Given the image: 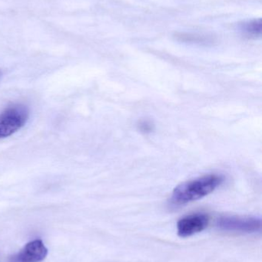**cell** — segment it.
<instances>
[{
	"label": "cell",
	"instance_id": "6da1fadb",
	"mask_svg": "<svg viewBox=\"0 0 262 262\" xmlns=\"http://www.w3.org/2000/svg\"><path fill=\"white\" fill-rule=\"evenodd\" d=\"M223 182V176L217 174H209L188 180L174 189L171 196V203L174 206H183L201 200L213 192Z\"/></svg>",
	"mask_w": 262,
	"mask_h": 262
},
{
	"label": "cell",
	"instance_id": "52a82bcc",
	"mask_svg": "<svg viewBox=\"0 0 262 262\" xmlns=\"http://www.w3.org/2000/svg\"><path fill=\"white\" fill-rule=\"evenodd\" d=\"M181 37L183 39L189 40V41H198V42L206 41L204 37L197 36V35H182Z\"/></svg>",
	"mask_w": 262,
	"mask_h": 262
},
{
	"label": "cell",
	"instance_id": "5b68a950",
	"mask_svg": "<svg viewBox=\"0 0 262 262\" xmlns=\"http://www.w3.org/2000/svg\"><path fill=\"white\" fill-rule=\"evenodd\" d=\"M48 249L41 240L29 242L12 258L11 262H41L47 256Z\"/></svg>",
	"mask_w": 262,
	"mask_h": 262
},
{
	"label": "cell",
	"instance_id": "277c9868",
	"mask_svg": "<svg viewBox=\"0 0 262 262\" xmlns=\"http://www.w3.org/2000/svg\"><path fill=\"white\" fill-rule=\"evenodd\" d=\"M209 219L205 214L196 213L187 215L177 224L178 235L182 238L192 236L203 232L209 226Z\"/></svg>",
	"mask_w": 262,
	"mask_h": 262
},
{
	"label": "cell",
	"instance_id": "7a4b0ae2",
	"mask_svg": "<svg viewBox=\"0 0 262 262\" xmlns=\"http://www.w3.org/2000/svg\"><path fill=\"white\" fill-rule=\"evenodd\" d=\"M29 112L23 104H13L0 114V139L6 138L24 127Z\"/></svg>",
	"mask_w": 262,
	"mask_h": 262
},
{
	"label": "cell",
	"instance_id": "8992f818",
	"mask_svg": "<svg viewBox=\"0 0 262 262\" xmlns=\"http://www.w3.org/2000/svg\"><path fill=\"white\" fill-rule=\"evenodd\" d=\"M241 32L249 37L258 38L261 37L262 31L261 18H255L245 21L240 26Z\"/></svg>",
	"mask_w": 262,
	"mask_h": 262
},
{
	"label": "cell",
	"instance_id": "3957f363",
	"mask_svg": "<svg viewBox=\"0 0 262 262\" xmlns=\"http://www.w3.org/2000/svg\"><path fill=\"white\" fill-rule=\"evenodd\" d=\"M217 226L226 232L255 233L261 229V220L252 216H223L217 222Z\"/></svg>",
	"mask_w": 262,
	"mask_h": 262
}]
</instances>
